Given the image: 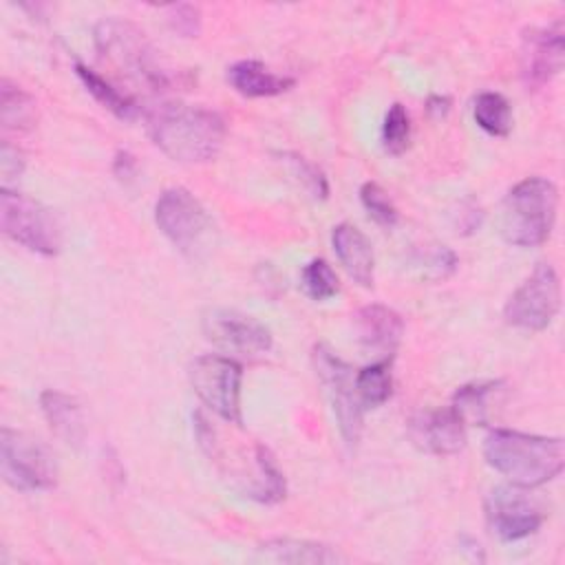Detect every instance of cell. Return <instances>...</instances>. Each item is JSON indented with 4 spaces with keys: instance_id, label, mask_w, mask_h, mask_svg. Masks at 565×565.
<instances>
[{
    "instance_id": "1",
    "label": "cell",
    "mask_w": 565,
    "mask_h": 565,
    "mask_svg": "<svg viewBox=\"0 0 565 565\" xmlns=\"http://www.w3.org/2000/svg\"><path fill=\"white\" fill-rule=\"evenodd\" d=\"M146 119L154 146L179 163L212 161L225 141L223 117L203 106L163 102Z\"/></svg>"
},
{
    "instance_id": "2",
    "label": "cell",
    "mask_w": 565,
    "mask_h": 565,
    "mask_svg": "<svg viewBox=\"0 0 565 565\" xmlns=\"http://www.w3.org/2000/svg\"><path fill=\"white\" fill-rule=\"evenodd\" d=\"M483 457L488 466L501 472L510 483L536 488L561 475L565 466V444L561 437L494 428L483 441Z\"/></svg>"
},
{
    "instance_id": "3",
    "label": "cell",
    "mask_w": 565,
    "mask_h": 565,
    "mask_svg": "<svg viewBox=\"0 0 565 565\" xmlns=\"http://www.w3.org/2000/svg\"><path fill=\"white\" fill-rule=\"evenodd\" d=\"M556 210V185L545 177H527L501 203V236L516 247H536L550 238Z\"/></svg>"
},
{
    "instance_id": "4",
    "label": "cell",
    "mask_w": 565,
    "mask_h": 565,
    "mask_svg": "<svg viewBox=\"0 0 565 565\" xmlns=\"http://www.w3.org/2000/svg\"><path fill=\"white\" fill-rule=\"evenodd\" d=\"M95 44L106 62L152 90H166L174 79V75L159 62V55L143 31L126 20H102L95 26Z\"/></svg>"
},
{
    "instance_id": "5",
    "label": "cell",
    "mask_w": 565,
    "mask_h": 565,
    "mask_svg": "<svg viewBox=\"0 0 565 565\" xmlns=\"http://www.w3.org/2000/svg\"><path fill=\"white\" fill-rule=\"evenodd\" d=\"M0 227L11 241L42 256H55L62 247V227L53 210L9 188L0 192Z\"/></svg>"
},
{
    "instance_id": "6",
    "label": "cell",
    "mask_w": 565,
    "mask_h": 565,
    "mask_svg": "<svg viewBox=\"0 0 565 565\" xmlns=\"http://www.w3.org/2000/svg\"><path fill=\"white\" fill-rule=\"evenodd\" d=\"M2 479L20 492L49 490L57 481V466L51 450L26 433L2 428L0 433Z\"/></svg>"
},
{
    "instance_id": "7",
    "label": "cell",
    "mask_w": 565,
    "mask_h": 565,
    "mask_svg": "<svg viewBox=\"0 0 565 565\" xmlns=\"http://www.w3.org/2000/svg\"><path fill=\"white\" fill-rule=\"evenodd\" d=\"M190 384L199 399L223 422L243 424L241 415V380L243 369L225 355H199L188 371Z\"/></svg>"
},
{
    "instance_id": "8",
    "label": "cell",
    "mask_w": 565,
    "mask_h": 565,
    "mask_svg": "<svg viewBox=\"0 0 565 565\" xmlns=\"http://www.w3.org/2000/svg\"><path fill=\"white\" fill-rule=\"evenodd\" d=\"M561 309V280L550 263H539L532 274L516 287L503 307L508 324L525 331L550 327Z\"/></svg>"
},
{
    "instance_id": "9",
    "label": "cell",
    "mask_w": 565,
    "mask_h": 565,
    "mask_svg": "<svg viewBox=\"0 0 565 565\" xmlns=\"http://www.w3.org/2000/svg\"><path fill=\"white\" fill-rule=\"evenodd\" d=\"M313 364H316L318 377L329 395L333 415L338 419L340 435H342L344 444L351 448L360 439L362 419H364V406L355 391V373L347 362H342L324 344H318L313 349Z\"/></svg>"
},
{
    "instance_id": "10",
    "label": "cell",
    "mask_w": 565,
    "mask_h": 565,
    "mask_svg": "<svg viewBox=\"0 0 565 565\" xmlns=\"http://www.w3.org/2000/svg\"><path fill=\"white\" fill-rule=\"evenodd\" d=\"M154 223L161 234L181 252L201 247L212 227V218L201 201L185 188H168L154 203Z\"/></svg>"
},
{
    "instance_id": "11",
    "label": "cell",
    "mask_w": 565,
    "mask_h": 565,
    "mask_svg": "<svg viewBox=\"0 0 565 565\" xmlns=\"http://www.w3.org/2000/svg\"><path fill=\"white\" fill-rule=\"evenodd\" d=\"M527 490L510 483L494 488L486 497L488 525L501 541H521L543 525L545 510Z\"/></svg>"
},
{
    "instance_id": "12",
    "label": "cell",
    "mask_w": 565,
    "mask_h": 565,
    "mask_svg": "<svg viewBox=\"0 0 565 565\" xmlns=\"http://www.w3.org/2000/svg\"><path fill=\"white\" fill-rule=\"evenodd\" d=\"M203 333L216 349L256 358L271 349V331L256 318L236 309H212L203 316Z\"/></svg>"
},
{
    "instance_id": "13",
    "label": "cell",
    "mask_w": 565,
    "mask_h": 565,
    "mask_svg": "<svg viewBox=\"0 0 565 565\" xmlns=\"http://www.w3.org/2000/svg\"><path fill=\"white\" fill-rule=\"evenodd\" d=\"M565 57V31L563 22H554L541 29H527L521 44V79L532 88H541L552 82Z\"/></svg>"
},
{
    "instance_id": "14",
    "label": "cell",
    "mask_w": 565,
    "mask_h": 565,
    "mask_svg": "<svg viewBox=\"0 0 565 565\" xmlns=\"http://www.w3.org/2000/svg\"><path fill=\"white\" fill-rule=\"evenodd\" d=\"M408 437L428 455H455L466 446V424L452 408H430L408 422Z\"/></svg>"
},
{
    "instance_id": "15",
    "label": "cell",
    "mask_w": 565,
    "mask_h": 565,
    "mask_svg": "<svg viewBox=\"0 0 565 565\" xmlns=\"http://www.w3.org/2000/svg\"><path fill=\"white\" fill-rule=\"evenodd\" d=\"M353 324L358 342L366 353H373L377 360H393L404 335V320L397 311L384 305H366L355 311Z\"/></svg>"
},
{
    "instance_id": "16",
    "label": "cell",
    "mask_w": 565,
    "mask_h": 565,
    "mask_svg": "<svg viewBox=\"0 0 565 565\" xmlns=\"http://www.w3.org/2000/svg\"><path fill=\"white\" fill-rule=\"evenodd\" d=\"M331 245L344 271L358 285L371 287L375 271V254L366 234L351 223H340L331 232Z\"/></svg>"
},
{
    "instance_id": "17",
    "label": "cell",
    "mask_w": 565,
    "mask_h": 565,
    "mask_svg": "<svg viewBox=\"0 0 565 565\" xmlns=\"http://www.w3.org/2000/svg\"><path fill=\"white\" fill-rule=\"evenodd\" d=\"M230 86L243 97H274L294 86V79L269 71L256 60H241L227 68Z\"/></svg>"
},
{
    "instance_id": "18",
    "label": "cell",
    "mask_w": 565,
    "mask_h": 565,
    "mask_svg": "<svg viewBox=\"0 0 565 565\" xmlns=\"http://www.w3.org/2000/svg\"><path fill=\"white\" fill-rule=\"evenodd\" d=\"M42 413L49 422V426L60 435L66 444H79L84 439L86 426H84V415L79 404L60 391H44L40 395Z\"/></svg>"
},
{
    "instance_id": "19",
    "label": "cell",
    "mask_w": 565,
    "mask_h": 565,
    "mask_svg": "<svg viewBox=\"0 0 565 565\" xmlns=\"http://www.w3.org/2000/svg\"><path fill=\"white\" fill-rule=\"evenodd\" d=\"M501 391V382H475L455 391L450 408L463 424L486 426L490 422L492 402Z\"/></svg>"
},
{
    "instance_id": "20",
    "label": "cell",
    "mask_w": 565,
    "mask_h": 565,
    "mask_svg": "<svg viewBox=\"0 0 565 565\" xmlns=\"http://www.w3.org/2000/svg\"><path fill=\"white\" fill-rule=\"evenodd\" d=\"M265 558L282 563H340L342 554L322 543L298 541V539H274L260 545Z\"/></svg>"
},
{
    "instance_id": "21",
    "label": "cell",
    "mask_w": 565,
    "mask_h": 565,
    "mask_svg": "<svg viewBox=\"0 0 565 565\" xmlns=\"http://www.w3.org/2000/svg\"><path fill=\"white\" fill-rule=\"evenodd\" d=\"M75 73H77V77L82 79V84L86 86V90H88L104 108H108L115 117L130 121V119H135V117L139 115L137 102H135L130 95H126V93H121L119 88H115L110 82H106V79H104L102 75H97L93 68L84 66L82 62H75Z\"/></svg>"
},
{
    "instance_id": "22",
    "label": "cell",
    "mask_w": 565,
    "mask_h": 565,
    "mask_svg": "<svg viewBox=\"0 0 565 565\" xmlns=\"http://www.w3.org/2000/svg\"><path fill=\"white\" fill-rule=\"evenodd\" d=\"M355 391L364 411L382 406L393 391L391 360H375L369 366L360 369L355 373Z\"/></svg>"
},
{
    "instance_id": "23",
    "label": "cell",
    "mask_w": 565,
    "mask_h": 565,
    "mask_svg": "<svg viewBox=\"0 0 565 565\" xmlns=\"http://www.w3.org/2000/svg\"><path fill=\"white\" fill-rule=\"evenodd\" d=\"M0 117L2 126L11 130H29L35 124V102L20 86L2 79L0 84Z\"/></svg>"
},
{
    "instance_id": "24",
    "label": "cell",
    "mask_w": 565,
    "mask_h": 565,
    "mask_svg": "<svg viewBox=\"0 0 565 565\" xmlns=\"http://www.w3.org/2000/svg\"><path fill=\"white\" fill-rule=\"evenodd\" d=\"M472 115L477 126L492 137H505L512 128V108L501 93H479L472 106Z\"/></svg>"
},
{
    "instance_id": "25",
    "label": "cell",
    "mask_w": 565,
    "mask_h": 565,
    "mask_svg": "<svg viewBox=\"0 0 565 565\" xmlns=\"http://www.w3.org/2000/svg\"><path fill=\"white\" fill-rule=\"evenodd\" d=\"M256 481L252 486V490L247 492L252 499L260 501V503H276L285 497L287 486H285V477L280 472V468L276 466L274 455L265 448V446H256Z\"/></svg>"
},
{
    "instance_id": "26",
    "label": "cell",
    "mask_w": 565,
    "mask_h": 565,
    "mask_svg": "<svg viewBox=\"0 0 565 565\" xmlns=\"http://www.w3.org/2000/svg\"><path fill=\"white\" fill-rule=\"evenodd\" d=\"M300 285L305 289V294L311 300H329L340 291V282L338 276L333 271V267L324 260V258H313L309 260L302 271H300Z\"/></svg>"
},
{
    "instance_id": "27",
    "label": "cell",
    "mask_w": 565,
    "mask_h": 565,
    "mask_svg": "<svg viewBox=\"0 0 565 565\" xmlns=\"http://www.w3.org/2000/svg\"><path fill=\"white\" fill-rule=\"evenodd\" d=\"M411 143V117L402 104H391L382 124V146L388 154H402Z\"/></svg>"
},
{
    "instance_id": "28",
    "label": "cell",
    "mask_w": 565,
    "mask_h": 565,
    "mask_svg": "<svg viewBox=\"0 0 565 565\" xmlns=\"http://www.w3.org/2000/svg\"><path fill=\"white\" fill-rule=\"evenodd\" d=\"M360 201L362 207L366 210V214L382 227H393L399 218L397 207L393 205V201L388 199V194L373 181H366L360 188Z\"/></svg>"
},
{
    "instance_id": "29",
    "label": "cell",
    "mask_w": 565,
    "mask_h": 565,
    "mask_svg": "<svg viewBox=\"0 0 565 565\" xmlns=\"http://www.w3.org/2000/svg\"><path fill=\"white\" fill-rule=\"evenodd\" d=\"M282 161L287 163V168L291 170V174L305 185V190H309L311 196H316V199H327V194H329L327 179H324V174H322L311 161H307L305 157L294 154V152H285V154H282Z\"/></svg>"
},
{
    "instance_id": "30",
    "label": "cell",
    "mask_w": 565,
    "mask_h": 565,
    "mask_svg": "<svg viewBox=\"0 0 565 565\" xmlns=\"http://www.w3.org/2000/svg\"><path fill=\"white\" fill-rule=\"evenodd\" d=\"M168 22L183 38H196L201 31V13L192 4L168 7Z\"/></svg>"
},
{
    "instance_id": "31",
    "label": "cell",
    "mask_w": 565,
    "mask_h": 565,
    "mask_svg": "<svg viewBox=\"0 0 565 565\" xmlns=\"http://www.w3.org/2000/svg\"><path fill=\"white\" fill-rule=\"evenodd\" d=\"M22 168H24L22 154L18 152V148H13V146H9L4 141L2 150H0V170H2V177H4V185L2 188H9V179L20 177Z\"/></svg>"
},
{
    "instance_id": "32",
    "label": "cell",
    "mask_w": 565,
    "mask_h": 565,
    "mask_svg": "<svg viewBox=\"0 0 565 565\" xmlns=\"http://www.w3.org/2000/svg\"><path fill=\"white\" fill-rule=\"evenodd\" d=\"M135 168H137L135 157H132L130 152H126V150H119L117 157H115V166H113L115 174H117L121 181H124V179L128 181V179L135 177Z\"/></svg>"
},
{
    "instance_id": "33",
    "label": "cell",
    "mask_w": 565,
    "mask_h": 565,
    "mask_svg": "<svg viewBox=\"0 0 565 565\" xmlns=\"http://www.w3.org/2000/svg\"><path fill=\"white\" fill-rule=\"evenodd\" d=\"M448 108H450V99H448V97L433 95V97L428 99V113H430V115L441 117V115H446V113H448Z\"/></svg>"
}]
</instances>
